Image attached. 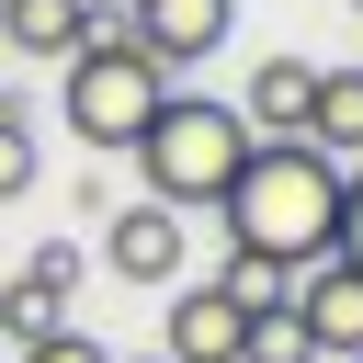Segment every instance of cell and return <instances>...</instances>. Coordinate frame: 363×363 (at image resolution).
Segmentation results:
<instances>
[{
	"label": "cell",
	"instance_id": "15",
	"mask_svg": "<svg viewBox=\"0 0 363 363\" xmlns=\"http://www.w3.org/2000/svg\"><path fill=\"white\" fill-rule=\"evenodd\" d=\"M329 261H352V272H363V159L340 170V238H329Z\"/></svg>",
	"mask_w": 363,
	"mask_h": 363
},
{
	"label": "cell",
	"instance_id": "13",
	"mask_svg": "<svg viewBox=\"0 0 363 363\" xmlns=\"http://www.w3.org/2000/svg\"><path fill=\"white\" fill-rule=\"evenodd\" d=\"M11 193H34V125L0 102V204H11Z\"/></svg>",
	"mask_w": 363,
	"mask_h": 363
},
{
	"label": "cell",
	"instance_id": "12",
	"mask_svg": "<svg viewBox=\"0 0 363 363\" xmlns=\"http://www.w3.org/2000/svg\"><path fill=\"white\" fill-rule=\"evenodd\" d=\"M216 284L238 295V318H250V329H284V318H295V272H284V261H238V250H227V272H216Z\"/></svg>",
	"mask_w": 363,
	"mask_h": 363
},
{
	"label": "cell",
	"instance_id": "8",
	"mask_svg": "<svg viewBox=\"0 0 363 363\" xmlns=\"http://www.w3.org/2000/svg\"><path fill=\"white\" fill-rule=\"evenodd\" d=\"M227 23H238V0H125V34L182 79V68H204L216 45H227Z\"/></svg>",
	"mask_w": 363,
	"mask_h": 363
},
{
	"label": "cell",
	"instance_id": "9",
	"mask_svg": "<svg viewBox=\"0 0 363 363\" xmlns=\"http://www.w3.org/2000/svg\"><path fill=\"white\" fill-rule=\"evenodd\" d=\"M125 11L113 0H0V45L11 57H45V68H68L91 34H113Z\"/></svg>",
	"mask_w": 363,
	"mask_h": 363
},
{
	"label": "cell",
	"instance_id": "5",
	"mask_svg": "<svg viewBox=\"0 0 363 363\" xmlns=\"http://www.w3.org/2000/svg\"><path fill=\"white\" fill-rule=\"evenodd\" d=\"M295 352L306 363H352L363 352V272L352 261H306L295 272Z\"/></svg>",
	"mask_w": 363,
	"mask_h": 363
},
{
	"label": "cell",
	"instance_id": "4",
	"mask_svg": "<svg viewBox=\"0 0 363 363\" xmlns=\"http://www.w3.org/2000/svg\"><path fill=\"white\" fill-rule=\"evenodd\" d=\"M159 363H250V318H238V295H227L216 272H204V284H170Z\"/></svg>",
	"mask_w": 363,
	"mask_h": 363
},
{
	"label": "cell",
	"instance_id": "17",
	"mask_svg": "<svg viewBox=\"0 0 363 363\" xmlns=\"http://www.w3.org/2000/svg\"><path fill=\"white\" fill-rule=\"evenodd\" d=\"M352 363H363V352H352Z\"/></svg>",
	"mask_w": 363,
	"mask_h": 363
},
{
	"label": "cell",
	"instance_id": "16",
	"mask_svg": "<svg viewBox=\"0 0 363 363\" xmlns=\"http://www.w3.org/2000/svg\"><path fill=\"white\" fill-rule=\"evenodd\" d=\"M113 11H125V0H113Z\"/></svg>",
	"mask_w": 363,
	"mask_h": 363
},
{
	"label": "cell",
	"instance_id": "20",
	"mask_svg": "<svg viewBox=\"0 0 363 363\" xmlns=\"http://www.w3.org/2000/svg\"><path fill=\"white\" fill-rule=\"evenodd\" d=\"M352 11H363V0H352Z\"/></svg>",
	"mask_w": 363,
	"mask_h": 363
},
{
	"label": "cell",
	"instance_id": "10",
	"mask_svg": "<svg viewBox=\"0 0 363 363\" xmlns=\"http://www.w3.org/2000/svg\"><path fill=\"white\" fill-rule=\"evenodd\" d=\"M306 102H318V57H261L250 91H238V125L250 136H306Z\"/></svg>",
	"mask_w": 363,
	"mask_h": 363
},
{
	"label": "cell",
	"instance_id": "14",
	"mask_svg": "<svg viewBox=\"0 0 363 363\" xmlns=\"http://www.w3.org/2000/svg\"><path fill=\"white\" fill-rule=\"evenodd\" d=\"M11 363H113V352H102L91 329H45V340H23Z\"/></svg>",
	"mask_w": 363,
	"mask_h": 363
},
{
	"label": "cell",
	"instance_id": "2",
	"mask_svg": "<svg viewBox=\"0 0 363 363\" xmlns=\"http://www.w3.org/2000/svg\"><path fill=\"white\" fill-rule=\"evenodd\" d=\"M125 159H136L147 204L193 216V204H227L238 159H250V125H238V102H216V91H170V102L147 113V136H136Z\"/></svg>",
	"mask_w": 363,
	"mask_h": 363
},
{
	"label": "cell",
	"instance_id": "18",
	"mask_svg": "<svg viewBox=\"0 0 363 363\" xmlns=\"http://www.w3.org/2000/svg\"><path fill=\"white\" fill-rule=\"evenodd\" d=\"M284 363H295V352H284Z\"/></svg>",
	"mask_w": 363,
	"mask_h": 363
},
{
	"label": "cell",
	"instance_id": "3",
	"mask_svg": "<svg viewBox=\"0 0 363 363\" xmlns=\"http://www.w3.org/2000/svg\"><path fill=\"white\" fill-rule=\"evenodd\" d=\"M170 102V68L113 23V34H91L68 68H57V113H68V136L91 147V159H125L136 136H147V113Z\"/></svg>",
	"mask_w": 363,
	"mask_h": 363
},
{
	"label": "cell",
	"instance_id": "6",
	"mask_svg": "<svg viewBox=\"0 0 363 363\" xmlns=\"http://www.w3.org/2000/svg\"><path fill=\"white\" fill-rule=\"evenodd\" d=\"M79 250L68 238H45V250H23V272L0 284V340L23 352V340H45V329H68V295H79Z\"/></svg>",
	"mask_w": 363,
	"mask_h": 363
},
{
	"label": "cell",
	"instance_id": "19",
	"mask_svg": "<svg viewBox=\"0 0 363 363\" xmlns=\"http://www.w3.org/2000/svg\"><path fill=\"white\" fill-rule=\"evenodd\" d=\"M113 363H125V352H113Z\"/></svg>",
	"mask_w": 363,
	"mask_h": 363
},
{
	"label": "cell",
	"instance_id": "7",
	"mask_svg": "<svg viewBox=\"0 0 363 363\" xmlns=\"http://www.w3.org/2000/svg\"><path fill=\"white\" fill-rule=\"evenodd\" d=\"M182 261H193V238H182V216L170 204H113L102 216V272H125V284H182Z\"/></svg>",
	"mask_w": 363,
	"mask_h": 363
},
{
	"label": "cell",
	"instance_id": "11",
	"mask_svg": "<svg viewBox=\"0 0 363 363\" xmlns=\"http://www.w3.org/2000/svg\"><path fill=\"white\" fill-rule=\"evenodd\" d=\"M306 147H329L340 170L363 159V68H318V102H306Z\"/></svg>",
	"mask_w": 363,
	"mask_h": 363
},
{
	"label": "cell",
	"instance_id": "1",
	"mask_svg": "<svg viewBox=\"0 0 363 363\" xmlns=\"http://www.w3.org/2000/svg\"><path fill=\"white\" fill-rule=\"evenodd\" d=\"M216 216H227V250H238V261L306 272V261H329V238H340V159L306 147V136H250V159H238V182H227Z\"/></svg>",
	"mask_w": 363,
	"mask_h": 363
}]
</instances>
